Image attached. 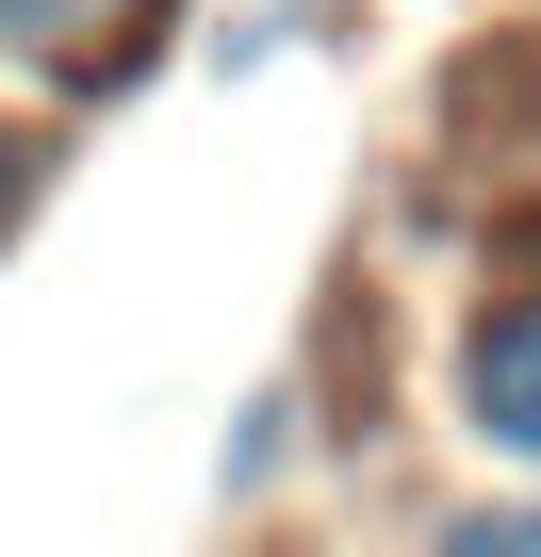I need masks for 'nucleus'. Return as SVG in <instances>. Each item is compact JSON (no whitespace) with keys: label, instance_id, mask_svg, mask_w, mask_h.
<instances>
[{"label":"nucleus","instance_id":"obj_4","mask_svg":"<svg viewBox=\"0 0 541 557\" xmlns=\"http://www.w3.org/2000/svg\"><path fill=\"white\" fill-rule=\"evenodd\" d=\"M17 181H34V148H17V132H0V213H17Z\"/></svg>","mask_w":541,"mask_h":557},{"label":"nucleus","instance_id":"obj_1","mask_svg":"<svg viewBox=\"0 0 541 557\" xmlns=\"http://www.w3.org/2000/svg\"><path fill=\"white\" fill-rule=\"evenodd\" d=\"M459 426H476L492 459H541V278L476 312V345H459Z\"/></svg>","mask_w":541,"mask_h":557},{"label":"nucleus","instance_id":"obj_3","mask_svg":"<svg viewBox=\"0 0 541 557\" xmlns=\"http://www.w3.org/2000/svg\"><path fill=\"white\" fill-rule=\"evenodd\" d=\"M66 17H83V0H0V34H17V50H66Z\"/></svg>","mask_w":541,"mask_h":557},{"label":"nucleus","instance_id":"obj_2","mask_svg":"<svg viewBox=\"0 0 541 557\" xmlns=\"http://www.w3.org/2000/svg\"><path fill=\"white\" fill-rule=\"evenodd\" d=\"M427 557H541V508H459Z\"/></svg>","mask_w":541,"mask_h":557}]
</instances>
